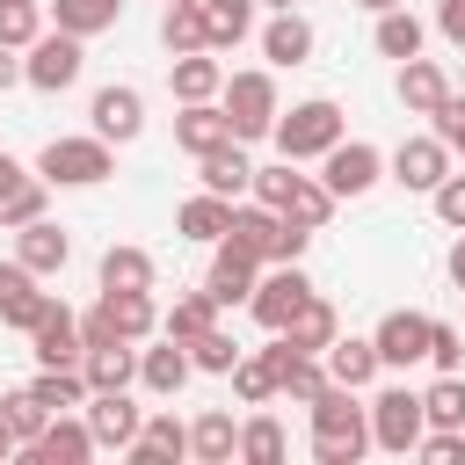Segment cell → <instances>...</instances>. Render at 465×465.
<instances>
[{
	"mask_svg": "<svg viewBox=\"0 0 465 465\" xmlns=\"http://www.w3.org/2000/svg\"><path fill=\"white\" fill-rule=\"evenodd\" d=\"M305 414H312V458H320V465H356V458L371 450V414H363V400H356L349 385L327 378V392H320Z\"/></svg>",
	"mask_w": 465,
	"mask_h": 465,
	"instance_id": "6da1fadb",
	"label": "cell"
},
{
	"mask_svg": "<svg viewBox=\"0 0 465 465\" xmlns=\"http://www.w3.org/2000/svg\"><path fill=\"white\" fill-rule=\"evenodd\" d=\"M218 109H225V124H232V138L240 145H254V138H269L276 131V80L269 73H225V87H218Z\"/></svg>",
	"mask_w": 465,
	"mask_h": 465,
	"instance_id": "7a4b0ae2",
	"label": "cell"
},
{
	"mask_svg": "<svg viewBox=\"0 0 465 465\" xmlns=\"http://www.w3.org/2000/svg\"><path fill=\"white\" fill-rule=\"evenodd\" d=\"M276 153L298 167V160H320L334 138H341V109L327 102V94H312V102H298V109H276Z\"/></svg>",
	"mask_w": 465,
	"mask_h": 465,
	"instance_id": "3957f363",
	"label": "cell"
},
{
	"mask_svg": "<svg viewBox=\"0 0 465 465\" xmlns=\"http://www.w3.org/2000/svg\"><path fill=\"white\" fill-rule=\"evenodd\" d=\"M36 174L51 189H94L102 174H116V153H109V138H51L36 153Z\"/></svg>",
	"mask_w": 465,
	"mask_h": 465,
	"instance_id": "277c9868",
	"label": "cell"
},
{
	"mask_svg": "<svg viewBox=\"0 0 465 465\" xmlns=\"http://www.w3.org/2000/svg\"><path fill=\"white\" fill-rule=\"evenodd\" d=\"M363 414H371V443L378 450H392V458H407L414 443H421V392L414 385H385V392H371L363 400Z\"/></svg>",
	"mask_w": 465,
	"mask_h": 465,
	"instance_id": "5b68a950",
	"label": "cell"
},
{
	"mask_svg": "<svg viewBox=\"0 0 465 465\" xmlns=\"http://www.w3.org/2000/svg\"><path fill=\"white\" fill-rule=\"evenodd\" d=\"M320 182H327L334 203H341V196H363V189L385 182V153L363 145V138H334V145L320 153Z\"/></svg>",
	"mask_w": 465,
	"mask_h": 465,
	"instance_id": "8992f818",
	"label": "cell"
},
{
	"mask_svg": "<svg viewBox=\"0 0 465 465\" xmlns=\"http://www.w3.org/2000/svg\"><path fill=\"white\" fill-rule=\"evenodd\" d=\"M80 65H87L80 36H65V29H44V36L29 44V58H22V80H29L36 94H65V87L80 80Z\"/></svg>",
	"mask_w": 465,
	"mask_h": 465,
	"instance_id": "52a82bcc",
	"label": "cell"
},
{
	"mask_svg": "<svg viewBox=\"0 0 465 465\" xmlns=\"http://www.w3.org/2000/svg\"><path fill=\"white\" fill-rule=\"evenodd\" d=\"M305 298H312V276H305L298 262H276L269 276H254V291H247V312H254V320L276 334V327H283V320H291Z\"/></svg>",
	"mask_w": 465,
	"mask_h": 465,
	"instance_id": "ba28073f",
	"label": "cell"
},
{
	"mask_svg": "<svg viewBox=\"0 0 465 465\" xmlns=\"http://www.w3.org/2000/svg\"><path fill=\"white\" fill-rule=\"evenodd\" d=\"M29 341H36V363H44V371H73V363L87 356V341H80V312H73V305H58V298H44V312H36Z\"/></svg>",
	"mask_w": 465,
	"mask_h": 465,
	"instance_id": "9c48e42d",
	"label": "cell"
},
{
	"mask_svg": "<svg viewBox=\"0 0 465 465\" xmlns=\"http://www.w3.org/2000/svg\"><path fill=\"white\" fill-rule=\"evenodd\" d=\"M371 349H378V371H414V363H429V312H385L378 320V334H371Z\"/></svg>",
	"mask_w": 465,
	"mask_h": 465,
	"instance_id": "30bf717a",
	"label": "cell"
},
{
	"mask_svg": "<svg viewBox=\"0 0 465 465\" xmlns=\"http://www.w3.org/2000/svg\"><path fill=\"white\" fill-rule=\"evenodd\" d=\"M385 167H392V182H400V189H414V196H429V189H436V182L450 174V145H443L436 131H429V138H400Z\"/></svg>",
	"mask_w": 465,
	"mask_h": 465,
	"instance_id": "8fae6325",
	"label": "cell"
},
{
	"mask_svg": "<svg viewBox=\"0 0 465 465\" xmlns=\"http://www.w3.org/2000/svg\"><path fill=\"white\" fill-rule=\"evenodd\" d=\"M225 247H240L247 262H283V211H269V203H232Z\"/></svg>",
	"mask_w": 465,
	"mask_h": 465,
	"instance_id": "7c38bea8",
	"label": "cell"
},
{
	"mask_svg": "<svg viewBox=\"0 0 465 465\" xmlns=\"http://www.w3.org/2000/svg\"><path fill=\"white\" fill-rule=\"evenodd\" d=\"M87 116H94V138H109V145H131L138 131H145V94L138 87H94V102H87Z\"/></svg>",
	"mask_w": 465,
	"mask_h": 465,
	"instance_id": "4fadbf2b",
	"label": "cell"
},
{
	"mask_svg": "<svg viewBox=\"0 0 465 465\" xmlns=\"http://www.w3.org/2000/svg\"><path fill=\"white\" fill-rule=\"evenodd\" d=\"M87 436H94V450H124L131 436H138V421H145V407H131V385L124 392H87Z\"/></svg>",
	"mask_w": 465,
	"mask_h": 465,
	"instance_id": "5bb4252c",
	"label": "cell"
},
{
	"mask_svg": "<svg viewBox=\"0 0 465 465\" xmlns=\"http://www.w3.org/2000/svg\"><path fill=\"white\" fill-rule=\"evenodd\" d=\"M124 458H131V465H174V458H189V421H174V414H145L138 436L124 443Z\"/></svg>",
	"mask_w": 465,
	"mask_h": 465,
	"instance_id": "9a60e30c",
	"label": "cell"
},
{
	"mask_svg": "<svg viewBox=\"0 0 465 465\" xmlns=\"http://www.w3.org/2000/svg\"><path fill=\"white\" fill-rule=\"evenodd\" d=\"M15 262H29L36 276H58V269L73 262V240H65V225H51V218H29V225H15Z\"/></svg>",
	"mask_w": 465,
	"mask_h": 465,
	"instance_id": "2e32d148",
	"label": "cell"
},
{
	"mask_svg": "<svg viewBox=\"0 0 465 465\" xmlns=\"http://www.w3.org/2000/svg\"><path fill=\"white\" fill-rule=\"evenodd\" d=\"M189 371H196V363H189V349H182L174 334H160V349H138V385H145L153 400H174V392L189 385Z\"/></svg>",
	"mask_w": 465,
	"mask_h": 465,
	"instance_id": "e0dca14e",
	"label": "cell"
},
{
	"mask_svg": "<svg viewBox=\"0 0 465 465\" xmlns=\"http://www.w3.org/2000/svg\"><path fill=\"white\" fill-rule=\"evenodd\" d=\"M22 458H36V465H87V458H94V436H87V421L51 414V421H44V436H36Z\"/></svg>",
	"mask_w": 465,
	"mask_h": 465,
	"instance_id": "ac0fdd59",
	"label": "cell"
},
{
	"mask_svg": "<svg viewBox=\"0 0 465 465\" xmlns=\"http://www.w3.org/2000/svg\"><path fill=\"white\" fill-rule=\"evenodd\" d=\"M36 283H44V276H36L29 262H0V320L22 327V334L36 327V312H44V298H51V291H36Z\"/></svg>",
	"mask_w": 465,
	"mask_h": 465,
	"instance_id": "d6986e66",
	"label": "cell"
},
{
	"mask_svg": "<svg viewBox=\"0 0 465 465\" xmlns=\"http://www.w3.org/2000/svg\"><path fill=\"white\" fill-rule=\"evenodd\" d=\"M167 87H174V102H218L225 58H218V51H182V58L167 65Z\"/></svg>",
	"mask_w": 465,
	"mask_h": 465,
	"instance_id": "ffe728a7",
	"label": "cell"
},
{
	"mask_svg": "<svg viewBox=\"0 0 465 465\" xmlns=\"http://www.w3.org/2000/svg\"><path fill=\"white\" fill-rule=\"evenodd\" d=\"M196 174H203V189H211V196H232V203H240V196L254 189V160L240 153V138H225V145H211V153L196 160Z\"/></svg>",
	"mask_w": 465,
	"mask_h": 465,
	"instance_id": "44dd1931",
	"label": "cell"
},
{
	"mask_svg": "<svg viewBox=\"0 0 465 465\" xmlns=\"http://www.w3.org/2000/svg\"><path fill=\"white\" fill-rule=\"evenodd\" d=\"M320 363H327V378L349 385V392H363V385L378 378V349H371V334H334V341L320 349Z\"/></svg>",
	"mask_w": 465,
	"mask_h": 465,
	"instance_id": "7402d4cb",
	"label": "cell"
},
{
	"mask_svg": "<svg viewBox=\"0 0 465 465\" xmlns=\"http://www.w3.org/2000/svg\"><path fill=\"white\" fill-rule=\"evenodd\" d=\"M189 458H196V465H232V458H240V421H232L225 407H203V414L189 421Z\"/></svg>",
	"mask_w": 465,
	"mask_h": 465,
	"instance_id": "603a6c76",
	"label": "cell"
},
{
	"mask_svg": "<svg viewBox=\"0 0 465 465\" xmlns=\"http://www.w3.org/2000/svg\"><path fill=\"white\" fill-rule=\"evenodd\" d=\"M443 94H450V73L436 58H400V102H407V116H436Z\"/></svg>",
	"mask_w": 465,
	"mask_h": 465,
	"instance_id": "cb8c5ba5",
	"label": "cell"
},
{
	"mask_svg": "<svg viewBox=\"0 0 465 465\" xmlns=\"http://www.w3.org/2000/svg\"><path fill=\"white\" fill-rule=\"evenodd\" d=\"M276 334H283V341H291L298 356H320V349H327V341L341 334V320H334V305H327V298L312 291V298H305V305H298V312H291V320H283Z\"/></svg>",
	"mask_w": 465,
	"mask_h": 465,
	"instance_id": "d4e9b609",
	"label": "cell"
},
{
	"mask_svg": "<svg viewBox=\"0 0 465 465\" xmlns=\"http://www.w3.org/2000/svg\"><path fill=\"white\" fill-rule=\"evenodd\" d=\"M80 378H87V392H124V385L138 378V341H102V349H87V356H80Z\"/></svg>",
	"mask_w": 465,
	"mask_h": 465,
	"instance_id": "484cf974",
	"label": "cell"
},
{
	"mask_svg": "<svg viewBox=\"0 0 465 465\" xmlns=\"http://www.w3.org/2000/svg\"><path fill=\"white\" fill-rule=\"evenodd\" d=\"M262 58L269 65H305L312 58V22L298 7H276V22L262 29Z\"/></svg>",
	"mask_w": 465,
	"mask_h": 465,
	"instance_id": "4316f807",
	"label": "cell"
},
{
	"mask_svg": "<svg viewBox=\"0 0 465 465\" xmlns=\"http://www.w3.org/2000/svg\"><path fill=\"white\" fill-rule=\"evenodd\" d=\"M225 138H232V124H225V109H218V102H182V116H174V145H182V153H196V160H203V153H211V145H225Z\"/></svg>",
	"mask_w": 465,
	"mask_h": 465,
	"instance_id": "83f0119b",
	"label": "cell"
},
{
	"mask_svg": "<svg viewBox=\"0 0 465 465\" xmlns=\"http://www.w3.org/2000/svg\"><path fill=\"white\" fill-rule=\"evenodd\" d=\"M254 276H262V262H247L240 247H225L218 240V262H211V276H203V291L218 298V312L225 305H247V291H254Z\"/></svg>",
	"mask_w": 465,
	"mask_h": 465,
	"instance_id": "f1b7e54d",
	"label": "cell"
},
{
	"mask_svg": "<svg viewBox=\"0 0 465 465\" xmlns=\"http://www.w3.org/2000/svg\"><path fill=\"white\" fill-rule=\"evenodd\" d=\"M174 225H182V240H203V247H218V240H225V225H232V196H211V189H196V196L174 211Z\"/></svg>",
	"mask_w": 465,
	"mask_h": 465,
	"instance_id": "f546056e",
	"label": "cell"
},
{
	"mask_svg": "<svg viewBox=\"0 0 465 465\" xmlns=\"http://www.w3.org/2000/svg\"><path fill=\"white\" fill-rule=\"evenodd\" d=\"M102 312H109V327H116L124 341H145V334L160 327V305H153V291H102Z\"/></svg>",
	"mask_w": 465,
	"mask_h": 465,
	"instance_id": "4dcf8cb0",
	"label": "cell"
},
{
	"mask_svg": "<svg viewBox=\"0 0 465 465\" xmlns=\"http://www.w3.org/2000/svg\"><path fill=\"white\" fill-rule=\"evenodd\" d=\"M160 44L182 58V51H211V29H203V0H167L160 15Z\"/></svg>",
	"mask_w": 465,
	"mask_h": 465,
	"instance_id": "1f68e13d",
	"label": "cell"
},
{
	"mask_svg": "<svg viewBox=\"0 0 465 465\" xmlns=\"http://www.w3.org/2000/svg\"><path fill=\"white\" fill-rule=\"evenodd\" d=\"M291 458V436L276 414H247L240 421V465H283Z\"/></svg>",
	"mask_w": 465,
	"mask_h": 465,
	"instance_id": "d6a6232c",
	"label": "cell"
},
{
	"mask_svg": "<svg viewBox=\"0 0 465 465\" xmlns=\"http://www.w3.org/2000/svg\"><path fill=\"white\" fill-rule=\"evenodd\" d=\"M116 15H124V0H51V22L65 29V36H102V29H116Z\"/></svg>",
	"mask_w": 465,
	"mask_h": 465,
	"instance_id": "836d02e7",
	"label": "cell"
},
{
	"mask_svg": "<svg viewBox=\"0 0 465 465\" xmlns=\"http://www.w3.org/2000/svg\"><path fill=\"white\" fill-rule=\"evenodd\" d=\"M378 58H421V44H429V29H421V15H407V7H385L378 15Z\"/></svg>",
	"mask_w": 465,
	"mask_h": 465,
	"instance_id": "e575fe53",
	"label": "cell"
},
{
	"mask_svg": "<svg viewBox=\"0 0 465 465\" xmlns=\"http://www.w3.org/2000/svg\"><path fill=\"white\" fill-rule=\"evenodd\" d=\"M276 211H283L291 225H305V232H320V225L334 218V196H327V182H320V174H298V182H291V196H283Z\"/></svg>",
	"mask_w": 465,
	"mask_h": 465,
	"instance_id": "d590c367",
	"label": "cell"
},
{
	"mask_svg": "<svg viewBox=\"0 0 465 465\" xmlns=\"http://www.w3.org/2000/svg\"><path fill=\"white\" fill-rule=\"evenodd\" d=\"M102 291H153V254L131 247V240H116L102 254Z\"/></svg>",
	"mask_w": 465,
	"mask_h": 465,
	"instance_id": "8d00e7d4",
	"label": "cell"
},
{
	"mask_svg": "<svg viewBox=\"0 0 465 465\" xmlns=\"http://www.w3.org/2000/svg\"><path fill=\"white\" fill-rule=\"evenodd\" d=\"M421 421L429 429H465V371H436V385L421 392Z\"/></svg>",
	"mask_w": 465,
	"mask_h": 465,
	"instance_id": "74e56055",
	"label": "cell"
},
{
	"mask_svg": "<svg viewBox=\"0 0 465 465\" xmlns=\"http://www.w3.org/2000/svg\"><path fill=\"white\" fill-rule=\"evenodd\" d=\"M203 327H218V298L211 291H189V298H174L160 312V334H174V341H196Z\"/></svg>",
	"mask_w": 465,
	"mask_h": 465,
	"instance_id": "f35d334b",
	"label": "cell"
},
{
	"mask_svg": "<svg viewBox=\"0 0 465 465\" xmlns=\"http://www.w3.org/2000/svg\"><path fill=\"white\" fill-rule=\"evenodd\" d=\"M225 378H232V392H240L247 407H269V400H276V356H269V349H254V356L240 349V363H232Z\"/></svg>",
	"mask_w": 465,
	"mask_h": 465,
	"instance_id": "ab89813d",
	"label": "cell"
},
{
	"mask_svg": "<svg viewBox=\"0 0 465 465\" xmlns=\"http://www.w3.org/2000/svg\"><path fill=\"white\" fill-rule=\"evenodd\" d=\"M29 392H36V407H51V414L87 407V378H80V363H73V371H36V378H29Z\"/></svg>",
	"mask_w": 465,
	"mask_h": 465,
	"instance_id": "60d3db41",
	"label": "cell"
},
{
	"mask_svg": "<svg viewBox=\"0 0 465 465\" xmlns=\"http://www.w3.org/2000/svg\"><path fill=\"white\" fill-rule=\"evenodd\" d=\"M203 29H211V51H232L254 29V0H203Z\"/></svg>",
	"mask_w": 465,
	"mask_h": 465,
	"instance_id": "b9f144b4",
	"label": "cell"
},
{
	"mask_svg": "<svg viewBox=\"0 0 465 465\" xmlns=\"http://www.w3.org/2000/svg\"><path fill=\"white\" fill-rule=\"evenodd\" d=\"M182 349H189V363H196V371H211V378H225V371L240 363V341H232L225 327H203V334H196V341H182Z\"/></svg>",
	"mask_w": 465,
	"mask_h": 465,
	"instance_id": "7bdbcfd3",
	"label": "cell"
},
{
	"mask_svg": "<svg viewBox=\"0 0 465 465\" xmlns=\"http://www.w3.org/2000/svg\"><path fill=\"white\" fill-rule=\"evenodd\" d=\"M0 421H7V429H15V443L29 450V443L44 436V421H51V407H36V392L22 385V392H7V400H0Z\"/></svg>",
	"mask_w": 465,
	"mask_h": 465,
	"instance_id": "ee69618b",
	"label": "cell"
},
{
	"mask_svg": "<svg viewBox=\"0 0 465 465\" xmlns=\"http://www.w3.org/2000/svg\"><path fill=\"white\" fill-rule=\"evenodd\" d=\"M44 36V0H0V44L29 51Z\"/></svg>",
	"mask_w": 465,
	"mask_h": 465,
	"instance_id": "f6af8a7d",
	"label": "cell"
},
{
	"mask_svg": "<svg viewBox=\"0 0 465 465\" xmlns=\"http://www.w3.org/2000/svg\"><path fill=\"white\" fill-rule=\"evenodd\" d=\"M44 203H51V182H44V174H29L15 196H0V232H15V225H29V218H44Z\"/></svg>",
	"mask_w": 465,
	"mask_h": 465,
	"instance_id": "bcb514c9",
	"label": "cell"
},
{
	"mask_svg": "<svg viewBox=\"0 0 465 465\" xmlns=\"http://www.w3.org/2000/svg\"><path fill=\"white\" fill-rule=\"evenodd\" d=\"M429 363L436 371H465V334L450 320H429Z\"/></svg>",
	"mask_w": 465,
	"mask_h": 465,
	"instance_id": "7dc6e473",
	"label": "cell"
},
{
	"mask_svg": "<svg viewBox=\"0 0 465 465\" xmlns=\"http://www.w3.org/2000/svg\"><path fill=\"white\" fill-rule=\"evenodd\" d=\"M429 124H436V138L450 145V160H465V94H458V87L443 94V109H436Z\"/></svg>",
	"mask_w": 465,
	"mask_h": 465,
	"instance_id": "c3c4849f",
	"label": "cell"
},
{
	"mask_svg": "<svg viewBox=\"0 0 465 465\" xmlns=\"http://www.w3.org/2000/svg\"><path fill=\"white\" fill-rule=\"evenodd\" d=\"M429 465H458L465 458V429H421V443H414Z\"/></svg>",
	"mask_w": 465,
	"mask_h": 465,
	"instance_id": "681fc988",
	"label": "cell"
},
{
	"mask_svg": "<svg viewBox=\"0 0 465 465\" xmlns=\"http://www.w3.org/2000/svg\"><path fill=\"white\" fill-rule=\"evenodd\" d=\"M429 196H436V218H443L450 232H465V174H443Z\"/></svg>",
	"mask_w": 465,
	"mask_h": 465,
	"instance_id": "f907efd6",
	"label": "cell"
},
{
	"mask_svg": "<svg viewBox=\"0 0 465 465\" xmlns=\"http://www.w3.org/2000/svg\"><path fill=\"white\" fill-rule=\"evenodd\" d=\"M436 29H443V36L465 51V0H436Z\"/></svg>",
	"mask_w": 465,
	"mask_h": 465,
	"instance_id": "816d5d0a",
	"label": "cell"
},
{
	"mask_svg": "<svg viewBox=\"0 0 465 465\" xmlns=\"http://www.w3.org/2000/svg\"><path fill=\"white\" fill-rule=\"evenodd\" d=\"M22 182H29V167H22V160H15V153H0V196H15V189H22Z\"/></svg>",
	"mask_w": 465,
	"mask_h": 465,
	"instance_id": "f5cc1de1",
	"label": "cell"
},
{
	"mask_svg": "<svg viewBox=\"0 0 465 465\" xmlns=\"http://www.w3.org/2000/svg\"><path fill=\"white\" fill-rule=\"evenodd\" d=\"M22 80V58H15V44H0V94Z\"/></svg>",
	"mask_w": 465,
	"mask_h": 465,
	"instance_id": "db71d44e",
	"label": "cell"
},
{
	"mask_svg": "<svg viewBox=\"0 0 465 465\" xmlns=\"http://www.w3.org/2000/svg\"><path fill=\"white\" fill-rule=\"evenodd\" d=\"M450 283H458V291H465V232H458V240H450Z\"/></svg>",
	"mask_w": 465,
	"mask_h": 465,
	"instance_id": "11a10c76",
	"label": "cell"
},
{
	"mask_svg": "<svg viewBox=\"0 0 465 465\" xmlns=\"http://www.w3.org/2000/svg\"><path fill=\"white\" fill-rule=\"evenodd\" d=\"M15 450H22V443H15V429L0 421V458H15Z\"/></svg>",
	"mask_w": 465,
	"mask_h": 465,
	"instance_id": "9f6ffc18",
	"label": "cell"
},
{
	"mask_svg": "<svg viewBox=\"0 0 465 465\" xmlns=\"http://www.w3.org/2000/svg\"><path fill=\"white\" fill-rule=\"evenodd\" d=\"M356 7H371V15H385V7H407V0H356Z\"/></svg>",
	"mask_w": 465,
	"mask_h": 465,
	"instance_id": "6f0895ef",
	"label": "cell"
},
{
	"mask_svg": "<svg viewBox=\"0 0 465 465\" xmlns=\"http://www.w3.org/2000/svg\"><path fill=\"white\" fill-rule=\"evenodd\" d=\"M269 7H298V0H269Z\"/></svg>",
	"mask_w": 465,
	"mask_h": 465,
	"instance_id": "680465c9",
	"label": "cell"
},
{
	"mask_svg": "<svg viewBox=\"0 0 465 465\" xmlns=\"http://www.w3.org/2000/svg\"><path fill=\"white\" fill-rule=\"evenodd\" d=\"M458 94H465V80H458Z\"/></svg>",
	"mask_w": 465,
	"mask_h": 465,
	"instance_id": "91938a15",
	"label": "cell"
}]
</instances>
